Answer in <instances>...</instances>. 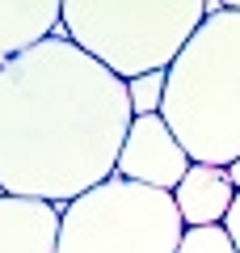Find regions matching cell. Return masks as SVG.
<instances>
[{"label":"cell","mask_w":240,"mask_h":253,"mask_svg":"<svg viewBox=\"0 0 240 253\" xmlns=\"http://www.w3.org/2000/svg\"><path fill=\"white\" fill-rule=\"evenodd\" d=\"M177 253H236V245H232V236H228L223 224H215V228H186Z\"/></svg>","instance_id":"obj_10"},{"label":"cell","mask_w":240,"mask_h":253,"mask_svg":"<svg viewBox=\"0 0 240 253\" xmlns=\"http://www.w3.org/2000/svg\"><path fill=\"white\" fill-rule=\"evenodd\" d=\"M186 228H215L228 219L232 203H236V186L228 181V169L215 165H190V173L181 177V186L173 190Z\"/></svg>","instance_id":"obj_8"},{"label":"cell","mask_w":240,"mask_h":253,"mask_svg":"<svg viewBox=\"0 0 240 253\" xmlns=\"http://www.w3.org/2000/svg\"><path fill=\"white\" fill-rule=\"evenodd\" d=\"M160 118L194 165L228 169L240 156V9L206 4V21L169 68Z\"/></svg>","instance_id":"obj_2"},{"label":"cell","mask_w":240,"mask_h":253,"mask_svg":"<svg viewBox=\"0 0 240 253\" xmlns=\"http://www.w3.org/2000/svg\"><path fill=\"white\" fill-rule=\"evenodd\" d=\"M63 207L0 194V253H59Z\"/></svg>","instance_id":"obj_6"},{"label":"cell","mask_w":240,"mask_h":253,"mask_svg":"<svg viewBox=\"0 0 240 253\" xmlns=\"http://www.w3.org/2000/svg\"><path fill=\"white\" fill-rule=\"evenodd\" d=\"M190 152L181 148V139L173 135V126L160 114L152 118H135L126 131L122 156H118V177L135 181V186H152V190H177L181 177L190 173Z\"/></svg>","instance_id":"obj_5"},{"label":"cell","mask_w":240,"mask_h":253,"mask_svg":"<svg viewBox=\"0 0 240 253\" xmlns=\"http://www.w3.org/2000/svg\"><path fill=\"white\" fill-rule=\"evenodd\" d=\"M223 228H228L232 245H236V253H240V194H236V203H232V211H228V219H223Z\"/></svg>","instance_id":"obj_11"},{"label":"cell","mask_w":240,"mask_h":253,"mask_svg":"<svg viewBox=\"0 0 240 253\" xmlns=\"http://www.w3.org/2000/svg\"><path fill=\"white\" fill-rule=\"evenodd\" d=\"M206 21V0H63V34L118 81L169 72Z\"/></svg>","instance_id":"obj_3"},{"label":"cell","mask_w":240,"mask_h":253,"mask_svg":"<svg viewBox=\"0 0 240 253\" xmlns=\"http://www.w3.org/2000/svg\"><path fill=\"white\" fill-rule=\"evenodd\" d=\"M186 236L169 190L110 177L63 207L59 253H177Z\"/></svg>","instance_id":"obj_4"},{"label":"cell","mask_w":240,"mask_h":253,"mask_svg":"<svg viewBox=\"0 0 240 253\" xmlns=\"http://www.w3.org/2000/svg\"><path fill=\"white\" fill-rule=\"evenodd\" d=\"M228 9H240V0H228Z\"/></svg>","instance_id":"obj_13"},{"label":"cell","mask_w":240,"mask_h":253,"mask_svg":"<svg viewBox=\"0 0 240 253\" xmlns=\"http://www.w3.org/2000/svg\"><path fill=\"white\" fill-rule=\"evenodd\" d=\"M63 30V0H0V68Z\"/></svg>","instance_id":"obj_7"},{"label":"cell","mask_w":240,"mask_h":253,"mask_svg":"<svg viewBox=\"0 0 240 253\" xmlns=\"http://www.w3.org/2000/svg\"><path fill=\"white\" fill-rule=\"evenodd\" d=\"M131 123L126 81L59 30L0 68V194L76 203L118 173Z\"/></svg>","instance_id":"obj_1"},{"label":"cell","mask_w":240,"mask_h":253,"mask_svg":"<svg viewBox=\"0 0 240 253\" xmlns=\"http://www.w3.org/2000/svg\"><path fill=\"white\" fill-rule=\"evenodd\" d=\"M164 84H169V72H148L126 81V97H131V114L135 118H152L164 110Z\"/></svg>","instance_id":"obj_9"},{"label":"cell","mask_w":240,"mask_h":253,"mask_svg":"<svg viewBox=\"0 0 240 253\" xmlns=\"http://www.w3.org/2000/svg\"><path fill=\"white\" fill-rule=\"evenodd\" d=\"M228 181H232V186H236V194H240V156H236V161L228 165Z\"/></svg>","instance_id":"obj_12"}]
</instances>
